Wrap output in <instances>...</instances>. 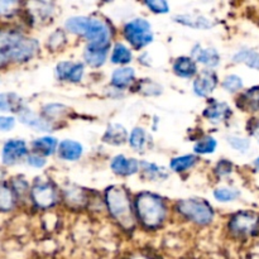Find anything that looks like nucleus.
I'll return each mask as SVG.
<instances>
[{"label": "nucleus", "instance_id": "f257e3e1", "mask_svg": "<svg viewBox=\"0 0 259 259\" xmlns=\"http://www.w3.org/2000/svg\"><path fill=\"white\" fill-rule=\"evenodd\" d=\"M38 51V42L12 30L0 32V65L5 62H24Z\"/></svg>", "mask_w": 259, "mask_h": 259}, {"label": "nucleus", "instance_id": "f03ea898", "mask_svg": "<svg viewBox=\"0 0 259 259\" xmlns=\"http://www.w3.org/2000/svg\"><path fill=\"white\" fill-rule=\"evenodd\" d=\"M137 212L142 224L148 229L158 228L166 218V205L162 199L151 192H142L136 201Z\"/></svg>", "mask_w": 259, "mask_h": 259}, {"label": "nucleus", "instance_id": "7ed1b4c3", "mask_svg": "<svg viewBox=\"0 0 259 259\" xmlns=\"http://www.w3.org/2000/svg\"><path fill=\"white\" fill-rule=\"evenodd\" d=\"M65 25L70 32L81 34L88 38L90 43L109 45L110 29L103 20L86 17H73L67 19Z\"/></svg>", "mask_w": 259, "mask_h": 259}, {"label": "nucleus", "instance_id": "20e7f679", "mask_svg": "<svg viewBox=\"0 0 259 259\" xmlns=\"http://www.w3.org/2000/svg\"><path fill=\"white\" fill-rule=\"evenodd\" d=\"M106 205L111 217L125 229L134 227V215L132 211L128 192L121 186H111L106 190Z\"/></svg>", "mask_w": 259, "mask_h": 259}, {"label": "nucleus", "instance_id": "39448f33", "mask_svg": "<svg viewBox=\"0 0 259 259\" xmlns=\"http://www.w3.org/2000/svg\"><path fill=\"white\" fill-rule=\"evenodd\" d=\"M177 209L184 217L200 225H207L214 219V211L207 202L196 199L181 200Z\"/></svg>", "mask_w": 259, "mask_h": 259}, {"label": "nucleus", "instance_id": "423d86ee", "mask_svg": "<svg viewBox=\"0 0 259 259\" xmlns=\"http://www.w3.org/2000/svg\"><path fill=\"white\" fill-rule=\"evenodd\" d=\"M229 230L237 237H249L259 232V214L254 211H239L232 217Z\"/></svg>", "mask_w": 259, "mask_h": 259}, {"label": "nucleus", "instance_id": "0eeeda50", "mask_svg": "<svg viewBox=\"0 0 259 259\" xmlns=\"http://www.w3.org/2000/svg\"><path fill=\"white\" fill-rule=\"evenodd\" d=\"M125 38L136 48L146 47L153 40V33L151 24L146 19H134L125 25L124 29Z\"/></svg>", "mask_w": 259, "mask_h": 259}, {"label": "nucleus", "instance_id": "6e6552de", "mask_svg": "<svg viewBox=\"0 0 259 259\" xmlns=\"http://www.w3.org/2000/svg\"><path fill=\"white\" fill-rule=\"evenodd\" d=\"M32 199L37 206L51 207L57 201V191L50 182H40L33 187Z\"/></svg>", "mask_w": 259, "mask_h": 259}, {"label": "nucleus", "instance_id": "1a4fd4ad", "mask_svg": "<svg viewBox=\"0 0 259 259\" xmlns=\"http://www.w3.org/2000/svg\"><path fill=\"white\" fill-rule=\"evenodd\" d=\"M27 153L28 149L24 142L12 139V141H8L3 147V162L5 164H13L22 159L24 156H27Z\"/></svg>", "mask_w": 259, "mask_h": 259}, {"label": "nucleus", "instance_id": "9d476101", "mask_svg": "<svg viewBox=\"0 0 259 259\" xmlns=\"http://www.w3.org/2000/svg\"><path fill=\"white\" fill-rule=\"evenodd\" d=\"M218 78L217 75H215L212 71L205 70L197 76V78L194 82V90L195 94L201 98H205V96L210 95L212 93L215 88H217Z\"/></svg>", "mask_w": 259, "mask_h": 259}, {"label": "nucleus", "instance_id": "9b49d317", "mask_svg": "<svg viewBox=\"0 0 259 259\" xmlns=\"http://www.w3.org/2000/svg\"><path fill=\"white\" fill-rule=\"evenodd\" d=\"M83 66L75 62H61L57 65V76L63 81L78 82L82 77Z\"/></svg>", "mask_w": 259, "mask_h": 259}, {"label": "nucleus", "instance_id": "f8f14e48", "mask_svg": "<svg viewBox=\"0 0 259 259\" xmlns=\"http://www.w3.org/2000/svg\"><path fill=\"white\" fill-rule=\"evenodd\" d=\"M109 45H95V43H89L88 48L85 51V60L89 65L98 67L101 66L106 60L108 55Z\"/></svg>", "mask_w": 259, "mask_h": 259}, {"label": "nucleus", "instance_id": "ddd939ff", "mask_svg": "<svg viewBox=\"0 0 259 259\" xmlns=\"http://www.w3.org/2000/svg\"><path fill=\"white\" fill-rule=\"evenodd\" d=\"M138 161L133 158H125L124 156H116L115 158L111 161V169H113L116 175H121V176L134 175L136 172H138Z\"/></svg>", "mask_w": 259, "mask_h": 259}, {"label": "nucleus", "instance_id": "4468645a", "mask_svg": "<svg viewBox=\"0 0 259 259\" xmlns=\"http://www.w3.org/2000/svg\"><path fill=\"white\" fill-rule=\"evenodd\" d=\"M19 120L23 124H27V125L32 126V128L38 129V131L42 132H50L52 129V125L48 123L47 120H45L43 118L38 116L37 114H34L33 111L27 110H19Z\"/></svg>", "mask_w": 259, "mask_h": 259}, {"label": "nucleus", "instance_id": "2eb2a0df", "mask_svg": "<svg viewBox=\"0 0 259 259\" xmlns=\"http://www.w3.org/2000/svg\"><path fill=\"white\" fill-rule=\"evenodd\" d=\"M192 56L196 58L197 62H201L204 65L209 66V67H215V66L219 65L220 62V56L217 52V50L214 48H201L197 46L196 48H194L192 51Z\"/></svg>", "mask_w": 259, "mask_h": 259}, {"label": "nucleus", "instance_id": "dca6fc26", "mask_svg": "<svg viewBox=\"0 0 259 259\" xmlns=\"http://www.w3.org/2000/svg\"><path fill=\"white\" fill-rule=\"evenodd\" d=\"M232 115V109L225 103H214L205 110V116L214 123L227 120Z\"/></svg>", "mask_w": 259, "mask_h": 259}, {"label": "nucleus", "instance_id": "f3484780", "mask_svg": "<svg viewBox=\"0 0 259 259\" xmlns=\"http://www.w3.org/2000/svg\"><path fill=\"white\" fill-rule=\"evenodd\" d=\"M58 154L66 161H76L82 154V147L75 141H63L58 147Z\"/></svg>", "mask_w": 259, "mask_h": 259}, {"label": "nucleus", "instance_id": "a211bd4d", "mask_svg": "<svg viewBox=\"0 0 259 259\" xmlns=\"http://www.w3.org/2000/svg\"><path fill=\"white\" fill-rule=\"evenodd\" d=\"M174 71L181 77H192L197 71L196 63L190 57H180L175 62Z\"/></svg>", "mask_w": 259, "mask_h": 259}, {"label": "nucleus", "instance_id": "6ab92c4d", "mask_svg": "<svg viewBox=\"0 0 259 259\" xmlns=\"http://www.w3.org/2000/svg\"><path fill=\"white\" fill-rule=\"evenodd\" d=\"M237 63H244L248 67L259 71V52L254 50H242L237 52L233 57Z\"/></svg>", "mask_w": 259, "mask_h": 259}, {"label": "nucleus", "instance_id": "aec40b11", "mask_svg": "<svg viewBox=\"0 0 259 259\" xmlns=\"http://www.w3.org/2000/svg\"><path fill=\"white\" fill-rule=\"evenodd\" d=\"M134 70L129 67H121L114 71L113 76H111V82L116 88H126L132 83L134 80Z\"/></svg>", "mask_w": 259, "mask_h": 259}, {"label": "nucleus", "instance_id": "412c9836", "mask_svg": "<svg viewBox=\"0 0 259 259\" xmlns=\"http://www.w3.org/2000/svg\"><path fill=\"white\" fill-rule=\"evenodd\" d=\"M239 101H242V108L245 110L259 111V85L245 91Z\"/></svg>", "mask_w": 259, "mask_h": 259}, {"label": "nucleus", "instance_id": "4be33fe9", "mask_svg": "<svg viewBox=\"0 0 259 259\" xmlns=\"http://www.w3.org/2000/svg\"><path fill=\"white\" fill-rule=\"evenodd\" d=\"M176 22L182 23L185 25H189L192 28H201V29H207L212 27V23L209 19L200 15H179L175 18Z\"/></svg>", "mask_w": 259, "mask_h": 259}, {"label": "nucleus", "instance_id": "5701e85b", "mask_svg": "<svg viewBox=\"0 0 259 259\" xmlns=\"http://www.w3.org/2000/svg\"><path fill=\"white\" fill-rule=\"evenodd\" d=\"M33 148L37 153L43 156H51L57 148V141L52 137H43L33 142Z\"/></svg>", "mask_w": 259, "mask_h": 259}, {"label": "nucleus", "instance_id": "b1692460", "mask_svg": "<svg viewBox=\"0 0 259 259\" xmlns=\"http://www.w3.org/2000/svg\"><path fill=\"white\" fill-rule=\"evenodd\" d=\"M126 139V131L119 124H113L109 126L108 132L105 133L104 141L110 144H121Z\"/></svg>", "mask_w": 259, "mask_h": 259}, {"label": "nucleus", "instance_id": "393cba45", "mask_svg": "<svg viewBox=\"0 0 259 259\" xmlns=\"http://www.w3.org/2000/svg\"><path fill=\"white\" fill-rule=\"evenodd\" d=\"M15 205L14 191L7 185L0 186V211H10Z\"/></svg>", "mask_w": 259, "mask_h": 259}, {"label": "nucleus", "instance_id": "a878e982", "mask_svg": "<svg viewBox=\"0 0 259 259\" xmlns=\"http://www.w3.org/2000/svg\"><path fill=\"white\" fill-rule=\"evenodd\" d=\"M132 61V52L126 46L118 43L114 47L113 55H111V62L113 63H120V65H125V63Z\"/></svg>", "mask_w": 259, "mask_h": 259}, {"label": "nucleus", "instance_id": "bb28decb", "mask_svg": "<svg viewBox=\"0 0 259 259\" xmlns=\"http://www.w3.org/2000/svg\"><path fill=\"white\" fill-rule=\"evenodd\" d=\"M196 162V157L189 154V156H182L177 157V158L172 159L171 162V168L176 172H182L189 169L190 167H192Z\"/></svg>", "mask_w": 259, "mask_h": 259}, {"label": "nucleus", "instance_id": "cd10ccee", "mask_svg": "<svg viewBox=\"0 0 259 259\" xmlns=\"http://www.w3.org/2000/svg\"><path fill=\"white\" fill-rule=\"evenodd\" d=\"M240 192L235 189H229V187H222V189L215 190L214 196L218 201L229 202L233 200H237L239 197Z\"/></svg>", "mask_w": 259, "mask_h": 259}, {"label": "nucleus", "instance_id": "c85d7f7f", "mask_svg": "<svg viewBox=\"0 0 259 259\" xmlns=\"http://www.w3.org/2000/svg\"><path fill=\"white\" fill-rule=\"evenodd\" d=\"M217 148V141H215L212 137H205L204 139L199 142V143L195 146V152L199 154H209L212 153Z\"/></svg>", "mask_w": 259, "mask_h": 259}, {"label": "nucleus", "instance_id": "c756f323", "mask_svg": "<svg viewBox=\"0 0 259 259\" xmlns=\"http://www.w3.org/2000/svg\"><path fill=\"white\" fill-rule=\"evenodd\" d=\"M146 141L147 134L142 128L134 129L131 134V138H129V143L136 149H143V147L146 146Z\"/></svg>", "mask_w": 259, "mask_h": 259}, {"label": "nucleus", "instance_id": "7c9ffc66", "mask_svg": "<svg viewBox=\"0 0 259 259\" xmlns=\"http://www.w3.org/2000/svg\"><path fill=\"white\" fill-rule=\"evenodd\" d=\"M223 88L228 93H238L243 89V80L237 75H229L223 81Z\"/></svg>", "mask_w": 259, "mask_h": 259}, {"label": "nucleus", "instance_id": "2f4dec72", "mask_svg": "<svg viewBox=\"0 0 259 259\" xmlns=\"http://www.w3.org/2000/svg\"><path fill=\"white\" fill-rule=\"evenodd\" d=\"M19 99L14 94H0V110H13Z\"/></svg>", "mask_w": 259, "mask_h": 259}, {"label": "nucleus", "instance_id": "473e14b6", "mask_svg": "<svg viewBox=\"0 0 259 259\" xmlns=\"http://www.w3.org/2000/svg\"><path fill=\"white\" fill-rule=\"evenodd\" d=\"M228 142H229L233 148L240 152H247L250 147L249 139L242 138V137H229Z\"/></svg>", "mask_w": 259, "mask_h": 259}, {"label": "nucleus", "instance_id": "72a5a7b5", "mask_svg": "<svg viewBox=\"0 0 259 259\" xmlns=\"http://www.w3.org/2000/svg\"><path fill=\"white\" fill-rule=\"evenodd\" d=\"M147 7L154 13H167L168 12V4L163 0H149L146 3Z\"/></svg>", "mask_w": 259, "mask_h": 259}, {"label": "nucleus", "instance_id": "f704fd0d", "mask_svg": "<svg viewBox=\"0 0 259 259\" xmlns=\"http://www.w3.org/2000/svg\"><path fill=\"white\" fill-rule=\"evenodd\" d=\"M143 171L144 174L148 175L149 179H161L162 168H158V167L154 166V164L143 163Z\"/></svg>", "mask_w": 259, "mask_h": 259}, {"label": "nucleus", "instance_id": "c9c22d12", "mask_svg": "<svg viewBox=\"0 0 259 259\" xmlns=\"http://www.w3.org/2000/svg\"><path fill=\"white\" fill-rule=\"evenodd\" d=\"M17 7V2H0V15L12 14Z\"/></svg>", "mask_w": 259, "mask_h": 259}, {"label": "nucleus", "instance_id": "e433bc0d", "mask_svg": "<svg viewBox=\"0 0 259 259\" xmlns=\"http://www.w3.org/2000/svg\"><path fill=\"white\" fill-rule=\"evenodd\" d=\"M15 124V119L13 116H0V131H10Z\"/></svg>", "mask_w": 259, "mask_h": 259}, {"label": "nucleus", "instance_id": "4c0bfd02", "mask_svg": "<svg viewBox=\"0 0 259 259\" xmlns=\"http://www.w3.org/2000/svg\"><path fill=\"white\" fill-rule=\"evenodd\" d=\"M232 168L233 166L229 161H220L217 167V172L220 176H225V175H229L232 172Z\"/></svg>", "mask_w": 259, "mask_h": 259}, {"label": "nucleus", "instance_id": "58836bf2", "mask_svg": "<svg viewBox=\"0 0 259 259\" xmlns=\"http://www.w3.org/2000/svg\"><path fill=\"white\" fill-rule=\"evenodd\" d=\"M28 163L33 167H43L46 164V161L43 157L38 156V154H34V156H29V158H28Z\"/></svg>", "mask_w": 259, "mask_h": 259}, {"label": "nucleus", "instance_id": "ea45409f", "mask_svg": "<svg viewBox=\"0 0 259 259\" xmlns=\"http://www.w3.org/2000/svg\"><path fill=\"white\" fill-rule=\"evenodd\" d=\"M254 168L259 172V157H257V158L254 159Z\"/></svg>", "mask_w": 259, "mask_h": 259}, {"label": "nucleus", "instance_id": "a19ab883", "mask_svg": "<svg viewBox=\"0 0 259 259\" xmlns=\"http://www.w3.org/2000/svg\"><path fill=\"white\" fill-rule=\"evenodd\" d=\"M258 126H259V123H258Z\"/></svg>", "mask_w": 259, "mask_h": 259}]
</instances>
